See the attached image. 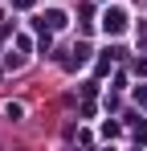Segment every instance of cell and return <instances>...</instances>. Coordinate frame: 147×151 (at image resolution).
Wrapping results in <instances>:
<instances>
[{"instance_id":"1","label":"cell","mask_w":147,"mask_h":151,"mask_svg":"<svg viewBox=\"0 0 147 151\" xmlns=\"http://www.w3.org/2000/svg\"><path fill=\"white\" fill-rule=\"evenodd\" d=\"M102 25H106V33H122V29H127V17H122L119 8H110V12H106V21H102Z\"/></svg>"}]
</instances>
